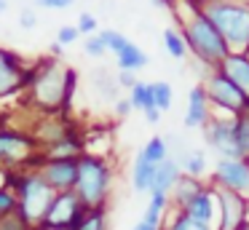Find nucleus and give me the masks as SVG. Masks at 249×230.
Returning a JSON list of instances; mask_svg holds the SVG:
<instances>
[{
	"label": "nucleus",
	"instance_id": "1",
	"mask_svg": "<svg viewBox=\"0 0 249 230\" xmlns=\"http://www.w3.org/2000/svg\"><path fill=\"white\" fill-rule=\"evenodd\" d=\"M201 11L222 35L228 51L249 53V3H244V0H220V3L204 5Z\"/></svg>",
	"mask_w": 249,
	"mask_h": 230
},
{
	"label": "nucleus",
	"instance_id": "2",
	"mask_svg": "<svg viewBox=\"0 0 249 230\" xmlns=\"http://www.w3.org/2000/svg\"><path fill=\"white\" fill-rule=\"evenodd\" d=\"M182 37L188 51H193V56L198 59L204 67H220V62L228 56V46L222 40V35L214 30L209 19L204 16V11L196 8L190 11V16L182 21Z\"/></svg>",
	"mask_w": 249,
	"mask_h": 230
},
{
	"label": "nucleus",
	"instance_id": "3",
	"mask_svg": "<svg viewBox=\"0 0 249 230\" xmlns=\"http://www.w3.org/2000/svg\"><path fill=\"white\" fill-rule=\"evenodd\" d=\"M110 190V169L102 158L83 155L78 160L75 177V195L81 198L83 209H102L105 195Z\"/></svg>",
	"mask_w": 249,
	"mask_h": 230
},
{
	"label": "nucleus",
	"instance_id": "4",
	"mask_svg": "<svg viewBox=\"0 0 249 230\" xmlns=\"http://www.w3.org/2000/svg\"><path fill=\"white\" fill-rule=\"evenodd\" d=\"M72 70H65L59 64H46L38 70L33 80V99L46 110L54 107H65L70 102V91H72Z\"/></svg>",
	"mask_w": 249,
	"mask_h": 230
},
{
	"label": "nucleus",
	"instance_id": "5",
	"mask_svg": "<svg viewBox=\"0 0 249 230\" xmlns=\"http://www.w3.org/2000/svg\"><path fill=\"white\" fill-rule=\"evenodd\" d=\"M56 193L51 190L49 185L43 182V177L38 174H27L22 177V182H19V217H22L24 225H35V222H43L46 212H49L51 201H54Z\"/></svg>",
	"mask_w": 249,
	"mask_h": 230
},
{
	"label": "nucleus",
	"instance_id": "6",
	"mask_svg": "<svg viewBox=\"0 0 249 230\" xmlns=\"http://www.w3.org/2000/svg\"><path fill=\"white\" fill-rule=\"evenodd\" d=\"M204 91H206L209 105H214V107H220V110L231 112V118H236L238 112H244L249 107V96L244 94L241 88H236V86H233L222 72H217V70H212V72L206 75Z\"/></svg>",
	"mask_w": 249,
	"mask_h": 230
},
{
	"label": "nucleus",
	"instance_id": "7",
	"mask_svg": "<svg viewBox=\"0 0 249 230\" xmlns=\"http://www.w3.org/2000/svg\"><path fill=\"white\" fill-rule=\"evenodd\" d=\"M86 214L81 198L72 190L67 193H56L54 201H51L49 212L43 217V225L51 230H75V225L81 222V217Z\"/></svg>",
	"mask_w": 249,
	"mask_h": 230
},
{
	"label": "nucleus",
	"instance_id": "8",
	"mask_svg": "<svg viewBox=\"0 0 249 230\" xmlns=\"http://www.w3.org/2000/svg\"><path fill=\"white\" fill-rule=\"evenodd\" d=\"M204 139L220 158H241L236 139V118H209L204 126Z\"/></svg>",
	"mask_w": 249,
	"mask_h": 230
},
{
	"label": "nucleus",
	"instance_id": "9",
	"mask_svg": "<svg viewBox=\"0 0 249 230\" xmlns=\"http://www.w3.org/2000/svg\"><path fill=\"white\" fill-rule=\"evenodd\" d=\"M214 195H217V214H220V228L217 230H241L249 219V201L241 193L225 190V187H214Z\"/></svg>",
	"mask_w": 249,
	"mask_h": 230
},
{
	"label": "nucleus",
	"instance_id": "10",
	"mask_svg": "<svg viewBox=\"0 0 249 230\" xmlns=\"http://www.w3.org/2000/svg\"><path fill=\"white\" fill-rule=\"evenodd\" d=\"M214 187L233 193H249V163L241 158H220L214 166Z\"/></svg>",
	"mask_w": 249,
	"mask_h": 230
},
{
	"label": "nucleus",
	"instance_id": "11",
	"mask_svg": "<svg viewBox=\"0 0 249 230\" xmlns=\"http://www.w3.org/2000/svg\"><path fill=\"white\" fill-rule=\"evenodd\" d=\"M43 182L56 193H67L75 187L78 177V160H46L43 166Z\"/></svg>",
	"mask_w": 249,
	"mask_h": 230
},
{
	"label": "nucleus",
	"instance_id": "12",
	"mask_svg": "<svg viewBox=\"0 0 249 230\" xmlns=\"http://www.w3.org/2000/svg\"><path fill=\"white\" fill-rule=\"evenodd\" d=\"M217 72H222L236 88H241L249 96V53H228L220 62Z\"/></svg>",
	"mask_w": 249,
	"mask_h": 230
},
{
	"label": "nucleus",
	"instance_id": "13",
	"mask_svg": "<svg viewBox=\"0 0 249 230\" xmlns=\"http://www.w3.org/2000/svg\"><path fill=\"white\" fill-rule=\"evenodd\" d=\"M209 99H206L204 86H193L188 94V107H185V126L188 128H204L209 123Z\"/></svg>",
	"mask_w": 249,
	"mask_h": 230
},
{
	"label": "nucleus",
	"instance_id": "14",
	"mask_svg": "<svg viewBox=\"0 0 249 230\" xmlns=\"http://www.w3.org/2000/svg\"><path fill=\"white\" fill-rule=\"evenodd\" d=\"M30 153H33V142L27 137L11 134V131H0V160L19 163V160H27Z\"/></svg>",
	"mask_w": 249,
	"mask_h": 230
},
{
	"label": "nucleus",
	"instance_id": "15",
	"mask_svg": "<svg viewBox=\"0 0 249 230\" xmlns=\"http://www.w3.org/2000/svg\"><path fill=\"white\" fill-rule=\"evenodd\" d=\"M22 83H24V75H22V67H19V59L0 48V96L17 91Z\"/></svg>",
	"mask_w": 249,
	"mask_h": 230
},
{
	"label": "nucleus",
	"instance_id": "16",
	"mask_svg": "<svg viewBox=\"0 0 249 230\" xmlns=\"http://www.w3.org/2000/svg\"><path fill=\"white\" fill-rule=\"evenodd\" d=\"M185 214H190L193 219H198V222L204 225H212V219H214L217 214V195H214V187H204V190L198 193V195L193 198V201L188 203V206L182 209Z\"/></svg>",
	"mask_w": 249,
	"mask_h": 230
},
{
	"label": "nucleus",
	"instance_id": "17",
	"mask_svg": "<svg viewBox=\"0 0 249 230\" xmlns=\"http://www.w3.org/2000/svg\"><path fill=\"white\" fill-rule=\"evenodd\" d=\"M179 177H182L179 163H177V160H172V158H166L163 163L156 166V177H153L150 193H163V195H169V193H172V187L177 185Z\"/></svg>",
	"mask_w": 249,
	"mask_h": 230
},
{
	"label": "nucleus",
	"instance_id": "18",
	"mask_svg": "<svg viewBox=\"0 0 249 230\" xmlns=\"http://www.w3.org/2000/svg\"><path fill=\"white\" fill-rule=\"evenodd\" d=\"M131 110H142L145 112V118L150 123H158V118H161V110L156 107V102H153V91H150V83H137L134 88H131Z\"/></svg>",
	"mask_w": 249,
	"mask_h": 230
},
{
	"label": "nucleus",
	"instance_id": "19",
	"mask_svg": "<svg viewBox=\"0 0 249 230\" xmlns=\"http://www.w3.org/2000/svg\"><path fill=\"white\" fill-rule=\"evenodd\" d=\"M206 185H201V179H196V177H179L177 179V185L172 187V193L169 195L174 198V206H177V212H182L185 206H188L190 201H193L196 195H198L201 190H204Z\"/></svg>",
	"mask_w": 249,
	"mask_h": 230
},
{
	"label": "nucleus",
	"instance_id": "20",
	"mask_svg": "<svg viewBox=\"0 0 249 230\" xmlns=\"http://www.w3.org/2000/svg\"><path fill=\"white\" fill-rule=\"evenodd\" d=\"M153 177H156V166L145 158V155H137L134 160V169H131V185H134L137 193H145L153 187Z\"/></svg>",
	"mask_w": 249,
	"mask_h": 230
},
{
	"label": "nucleus",
	"instance_id": "21",
	"mask_svg": "<svg viewBox=\"0 0 249 230\" xmlns=\"http://www.w3.org/2000/svg\"><path fill=\"white\" fill-rule=\"evenodd\" d=\"M115 59H118V67L126 70V72H134V70H142L147 64V56L145 51H142L140 46H134V43H126L124 48H121L118 53H115Z\"/></svg>",
	"mask_w": 249,
	"mask_h": 230
},
{
	"label": "nucleus",
	"instance_id": "22",
	"mask_svg": "<svg viewBox=\"0 0 249 230\" xmlns=\"http://www.w3.org/2000/svg\"><path fill=\"white\" fill-rule=\"evenodd\" d=\"M81 153V142L75 137H62L49 147V160H75Z\"/></svg>",
	"mask_w": 249,
	"mask_h": 230
},
{
	"label": "nucleus",
	"instance_id": "23",
	"mask_svg": "<svg viewBox=\"0 0 249 230\" xmlns=\"http://www.w3.org/2000/svg\"><path fill=\"white\" fill-rule=\"evenodd\" d=\"M179 169H185V174L188 177H196L198 179L201 174H206V155L201 153V150H185L182 155H179Z\"/></svg>",
	"mask_w": 249,
	"mask_h": 230
},
{
	"label": "nucleus",
	"instance_id": "24",
	"mask_svg": "<svg viewBox=\"0 0 249 230\" xmlns=\"http://www.w3.org/2000/svg\"><path fill=\"white\" fill-rule=\"evenodd\" d=\"M166 206H169V195H163V193H150V203H147V209H145V217H142V222H147V225H161V217H163V212H166Z\"/></svg>",
	"mask_w": 249,
	"mask_h": 230
},
{
	"label": "nucleus",
	"instance_id": "25",
	"mask_svg": "<svg viewBox=\"0 0 249 230\" xmlns=\"http://www.w3.org/2000/svg\"><path fill=\"white\" fill-rule=\"evenodd\" d=\"M236 139H238V150H241V160L249 163V107L236 115Z\"/></svg>",
	"mask_w": 249,
	"mask_h": 230
},
{
	"label": "nucleus",
	"instance_id": "26",
	"mask_svg": "<svg viewBox=\"0 0 249 230\" xmlns=\"http://www.w3.org/2000/svg\"><path fill=\"white\" fill-rule=\"evenodd\" d=\"M142 155H145L147 160H150L153 166H158V163H163V160L169 158V147H166V142H163L161 137H153V139H147V144L140 150Z\"/></svg>",
	"mask_w": 249,
	"mask_h": 230
},
{
	"label": "nucleus",
	"instance_id": "27",
	"mask_svg": "<svg viewBox=\"0 0 249 230\" xmlns=\"http://www.w3.org/2000/svg\"><path fill=\"white\" fill-rule=\"evenodd\" d=\"M163 46H166V51L172 53L174 59H185V53H188L185 37H182V32H177V30H163Z\"/></svg>",
	"mask_w": 249,
	"mask_h": 230
},
{
	"label": "nucleus",
	"instance_id": "28",
	"mask_svg": "<svg viewBox=\"0 0 249 230\" xmlns=\"http://www.w3.org/2000/svg\"><path fill=\"white\" fill-rule=\"evenodd\" d=\"M150 91H153V102H156V107L161 112H166L169 107H172V86H169L166 80H156V83H150Z\"/></svg>",
	"mask_w": 249,
	"mask_h": 230
},
{
	"label": "nucleus",
	"instance_id": "29",
	"mask_svg": "<svg viewBox=\"0 0 249 230\" xmlns=\"http://www.w3.org/2000/svg\"><path fill=\"white\" fill-rule=\"evenodd\" d=\"M75 230H105L102 209H86V214H83L81 222L75 225Z\"/></svg>",
	"mask_w": 249,
	"mask_h": 230
},
{
	"label": "nucleus",
	"instance_id": "30",
	"mask_svg": "<svg viewBox=\"0 0 249 230\" xmlns=\"http://www.w3.org/2000/svg\"><path fill=\"white\" fill-rule=\"evenodd\" d=\"M169 230H212V225H204V222H198V219H193L190 214L177 212L172 219V225H169Z\"/></svg>",
	"mask_w": 249,
	"mask_h": 230
},
{
	"label": "nucleus",
	"instance_id": "31",
	"mask_svg": "<svg viewBox=\"0 0 249 230\" xmlns=\"http://www.w3.org/2000/svg\"><path fill=\"white\" fill-rule=\"evenodd\" d=\"M99 37L105 40V46H107V51H113V53H118L121 48L129 43V37L126 35H121V32H115V30H102L99 32Z\"/></svg>",
	"mask_w": 249,
	"mask_h": 230
},
{
	"label": "nucleus",
	"instance_id": "32",
	"mask_svg": "<svg viewBox=\"0 0 249 230\" xmlns=\"http://www.w3.org/2000/svg\"><path fill=\"white\" fill-rule=\"evenodd\" d=\"M17 206H19V201H17V195H14V193L0 190V219L11 217V214L17 212Z\"/></svg>",
	"mask_w": 249,
	"mask_h": 230
},
{
	"label": "nucleus",
	"instance_id": "33",
	"mask_svg": "<svg viewBox=\"0 0 249 230\" xmlns=\"http://www.w3.org/2000/svg\"><path fill=\"white\" fill-rule=\"evenodd\" d=\"M75 30L81 32V35H86V37L97 35V19H94L91 14H81V16H78V24H75Z\"/></svg>",
	"mask_w": 249,
	"mask_h": 230
},
{
	"label": "nucleus",
	"instance_id": "34",
	"mask_svg": "<svg viewBox=\"0 0 249 230\" xmlns=\"http://www.w3.org/2000/svg\"><path fill=\"white\" fill-rule=\"evenodd\" d=\"M83 48H86L89 56H102V53L107 51V46H105V40L99 37V32H97V35H91V37H86V46H83Z\"/></svg>",
	"mask_w": 249,
	"mask_h": 230
},
{
	"label": "nucleus",
	"instance_id": "35",
	"mask_svg": "<svg viewBox=\"0 0 249 230\" xmlns=\"http://www.w3.org/2000/svg\"><path fill=\"white\" fill-rule=\"evenodd\" d=\"M78 35H81V32H78L75 27H62V30L56 32V43H59V46H70V43L78 40Z\"/></svg>",
	"mask_w": 249,
	"mask_h": 230
},
{
	"label": "nucleus",
	"instance_id": "36",
	"mask_svg": "<svg viewBox=\"0 0 249 230\" xmlns=\"http://www.w3.org/2000/svg\"><path fill=\"white\" fill-rule=\"evenodd\" d=\"M35 3L40 5V8H51V11H62L67 8V5H72L75 0H35Z\"/></svg>",
	"mask_w": 249,
	"mask_h": 230
},
{
	"label": "nucleus",
	"instance_id": "37",
	"mask_svg": "<svg viewBox=\"0 0 249 230\" xmlns=\"http://www.w3.org/2000/svg\"><path fill=\"white\" fill-rule=\"evenodd\" d=\"M0 230H24V222H22V217H6Z\"/></svg>",
	"mask_w": 249,
	"mask_h": 230
},
{
	"label": "nucleus",
	"instance_id": "38",
	"mask_svg": "<svg viewBox=\"0 0 249 230\" xmlns=\"http://www.w3.org/2000/svg\"><path fill=\"white\" fill-rule=\"evenodd\" d=\"M118 83H121V86H126V88H134V86L140 83V80L134 78V72H126V70H121V72H118Z\"/></svg>",
	"mask_w": 249,
	"mask_h": 230
},
{
	"label": "nucleus",
	"instance_id": "39",
	"mask_svg": "<svg viewBox=\"0 0 249 230\" xmlns=\"http://www.w3.org/2000/svg\"><path fill=\"white\" fill-rule=\"evenodd\" d=\"M35 21H38V19H35V11H22V14H19V24H22V27H27V30H30V27H35Z\"/></svg>",
	"mask_w": 249,
	"mask_h": 230
},
{
	"label": "nucleus",
	"instance_id": "40",
	"mask_svg": "<svg viewBox=\"0 0 249 230\" xmlns=\"http://www.w3.org/2000/svg\"><path fill=\"white\" fill-rule=\"evenodd\" d=\"M129 110H131V102L129 99H121L118 105H115V112H118V115H126Z\"/></svg>",
	"mask_w": 249,
	"mask_h": 230
},
{
	"label": "nucleus",
	"instance_id": "41",
	"mask_svg": "<svg viewBox=\"0 0 249 230\" xmlns=\"http://www.w3.org/2000/svg\"><path fill=\"white\" fill-rule=\"evenodd\" d=\"M134 230H158V228H156V225H147V222H140Z\"/></svg>",
	"mask_w": 249,
	"mask_h": 230
},
{
	"label": "nucleus",
	"instance_id": "42",
	"mask_svg": "<svg viewBox=\"0 0 249 230\" xmlns=\"http://www.w3.org/2000/svg\"><path fill=\"white\" fill-rule=\"evenodd\" d=\"M8 11V0H0V14H6Z\"/></svg>",
	"mask_w": 249,
	"mask_h": 230
},
{
	"label": "nucleus",
	"instance_id": "43",
	"mask_svg": "<svg viewBox=\"0 0 249 230\" xmlns=\"http://www.w3.org/2000/svg\"><path fill=\"white\" fill-rule=\"evenodd\" d=\"M193 3H196V5H198V3H204V5H212V3H220V0H193Z\"/></svg>",
	"mask_w": 249,
	"mask_h": 230
},
{
	"label": "nucleus",
	"instance_id": "44",
	"mask_svg": "<svg viewBox=\"0 0 249 230\" xmlns=\"http://www.w3.org/2000/svg\"><path fill=\"white\" fill-rule=\"evenodd\" d=\"M241 230H249V219H247V225H244V228Z\"/></svg>",
	"mask_w": 249,
	"mask_h": 230
},
{
	"label": "nucleus",
	"instance_id": "45",
	"mask_svg": "<svg viewBox=\"0 0 249 230\" xmlns=\"http://www.w3.org/2000/svg\"><path fill=\"white\" fill-rule=\"evenodd\" d=\"M0 177H3V171H0Z\"/></svg>",
	"mask_w": 249,
	"mask_h": 230
}]
</instances>
